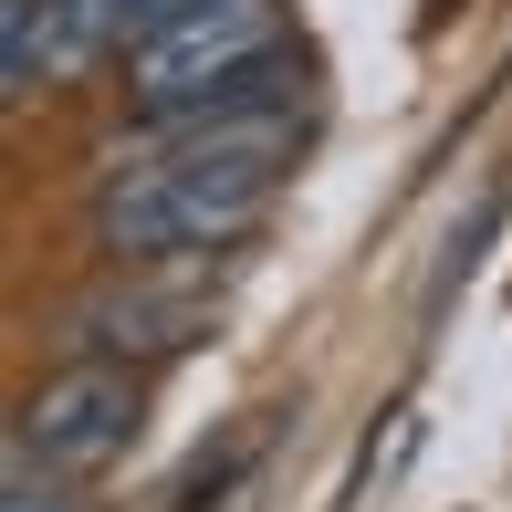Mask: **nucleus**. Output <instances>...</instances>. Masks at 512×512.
<instances>
[{"label":"nucleus","instance_id":"39448f33","mask_svg":"<svg viewBox=\"0 0 512 512\" xmlns=\"http://www.w3.org/2000/svg\"><path fill=\"white\" fill-rule=\"evenodd\" d=\"M209 335V304L199 293H168V283H126L105 304L74 314V356H105V366H147V356H178V345Z\"/></svg>","mask_w":512,"mask_h":512},{"label":"nucleus","instance_id":"0eeeda50","mask_svg":"<svg viewBox=\"0 0 512 512\" xmlns=\"http://www.w3.org/2000/svg\"><path fill=\"white\" fill-rule=\"evenodd\" d=\"M0 512H84V502L63 492V471H42V460L11 450V492H0Z\"/></svg>","mask_w":512,"mask_h":512},{"label":"nucleus","instance_id":"f03ea898","mask_svg":"<svg viewBox=\"0 0 512 512\" xmlns=\"http://www.w3.org/2000/svg\"><path fill=\"white\" fill-rule=\"evenodd\" d=\"M262 53H283V0H199V11H178L168 32H147L126 53V105L147 126L157 115H189L230 74H251Z\"/></svg>","mask_w":512,"mask_h":512},{"label":"nucleus","instance_id":"20e7f679","mask_svg":"<svg viewBox=\"0 0 512 512\" xmlns=\"http://www.w3.org/2000/svg\"><path fill=\"white\" fill-rule=\"evenodd\" d=\"M84 63H105L84 0H0V95H11V105L74 84Z\"/></svg>","mask_w":512,"mask_h":512},{"label":"nucleus","instance_id":"7ed1b4c3","mask_svg":"<svg viewBox=\"0 0 512 512\" xmlns=\"http://www.w3.org/2000/svg\"><path fill=\"white\" fill-rule=\"evenodd\" d=\"M136 408H147V398H136V366L74 356L63 377H42L32 398H21L11 450H21V460H42V471H63V481H84V471H105V460H126Z\"/></svg>","mask_w":512,"mask_h":512},{"label":"nucleus","instance_id":"f257e3e1","mask_svg":"<svg viewBox=\"0 0 512 512\" xmlns=\"http://www.w3.org/2000/svg\"><path fill=\"white\" fill-rule=\"evenodd\" d=\"M304 115H209V126H147V147L115 157L95 189V241L115 262H199L230 251L283 189V157Z\"/></svg>","mask_w":512,"mask_h":512},{"label":"nucleus","instance_id":"423d86ee","mask_svg":"<svg viewBox=\"0 0 512 512\" xmlns=\"http://www.w3.org/2000/svg\"><path fill=\"white\" fill-rule=\"evenodd\" d=\"M178 11H199V0H84V21H95L105 53H136L147 32H168Z\"/></svg>","mask_w":512,"mask_h":512}]
</instances>
